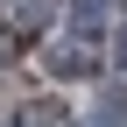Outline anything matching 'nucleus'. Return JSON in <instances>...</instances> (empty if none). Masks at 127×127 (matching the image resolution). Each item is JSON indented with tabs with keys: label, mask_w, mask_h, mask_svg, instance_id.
<instances>
[{
	"label": "nucleus",
	"mask_w": 127,
	"mask_h": 127,
	"mask_svg": "<svg viewBox=\"0 0 127 127\" xmlns=\"http://www.w3.org/2000/svg\"><path fill=\"white\" fill-rule=\"evenodd\" d=\"M14 50H21V42H14V28H0V64H7Z\"/></svg>",
	"instance_id": "39448f33"
},
{
	"label": "nucleus",
	"mask_w": 127,
	"mask_h": 127,
	"mask_svg": "<svg viewBox=\"0 0 127 127\" xmlns=\"http://www.w3.org/2000/svg\"><path fill=\"white\" fill-rule=\"evenodd\" d=\"M50 71H57V78H92V71H99V50H92V35L57 42V50H50Z\"/></svg>",
	"instance_id": "f257e3e1"
},
{
	"label": "nucleus",
	"mask_w": 127,
	"mask_h": 127,
	"mask_svg": "<svg viewBox=\"0 0 127 127\" xmlns=\"http://www.w3.org/2000/svg\"><path fill=\"white\" fill-rule=\"evenodd\" d=\"M120 71H127V28H120Z\"/></svg>",
	"instance_id": "423d86ee"
},
{
	"label": "nucleus",
	"mask_w": 127,
	"mask_h": 127,
	"mask_svg": "<svg viewBox=\"0 0 127 127\" xmlns=\"http://www.w3.org/2000/svg\"><path fill=\"white\" fill-rule=\"evenodd\" d=\"M92 127H127V99H120V92L92 106Z\"/></svg>",
	"instance_id": "7ed1b4c3"
},
{
	"label": "nucleus",
	"mask_w": 127,
	"mask_h": 127,
	"mask_svg": "<svg viewBox=\"0 0 127 127\" xmlns=\"http://www.w3.org/2000/svg\"><path fill=\"white\" fill-rule=\"evenodd\" d=\"M21 127H64V113H57L50 99H28L21 106Z\"/></svg>",
	"instance_id": "f03ea898"
},
{
	"label": "nucleus",
	"mask_w": 127,
	"mask_h": 127,
	"mask_svg": "<svg viewBox=\"0 0 127 127\" xmlns=\"http://www.w3.org/2000/svg\"><path fill=\"white\" fill-rule=\"evenodd\" d=\"M50 21V0H14V28H42Z\"/></svg>",
	"instance_id": "20e7f679"
}]
</instances>
